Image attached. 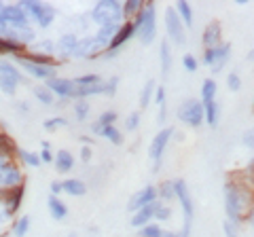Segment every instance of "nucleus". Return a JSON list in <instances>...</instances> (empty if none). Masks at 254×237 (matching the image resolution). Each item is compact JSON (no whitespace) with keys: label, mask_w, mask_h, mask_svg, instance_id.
Masks as SVG:
<instances>
[{"label":"nucleus","mask_w":254,"mask_h":237,"mask_svg":"<svg viewBox=\"0 0 254 237\" xmlns=\"http://www.w3.org/2000/svg\"><path fill=\"white\" fill-rule=\"evenodd\" d=\"M136 17L138 19L133 21V28H136L140 41L144 45H150L157 36V6H155V2L144 4V9H142Z\"/></svg>","instance_id":"f03ea898"},{"label":"nucleus","mask_w":254,"mask_h":237,"mask_svg":"<svg viewBox=\"0 0 254 237\" xmlns=\"http://www.w3.org/2000/svg\"><path fill=\"white\" fill-rule=\"evenodd\" d=\"M170 216H172V210L168 208V205H159L157 212H155V218L161 220V223H163V220H170Z\"/></svg>","instance_id":"49530a36"},{"label":"nucleus","mask_w":254,"mask_h":237,"mask_svg":"<svg viewBox=\"0 0 254 237\" xmlns=\"http://www.w3.org/2000/svg\"><path fill=\"white\" fill-rule=\"evenodd\" d=\"M157 208H159V203H157V201H153V203L144 205V208L138 210L136 214H133V218H131V225H133V227H138V229L146 227L148 220H153V218H155V212H157Z\"/></svg>","instance_id":"a211bd4d"},{"label":"nucleus","mask_w":254,"mask_h":237,"mask_svg":"<svg viewBox=\"0 0 254 237\" xmlns=\"http://www.w3.org/2000/svg\"><path fill=\"white\" fill-rule=\"evenodd\" d=\"M178 117L182 123L190 125V127H199L203 123V104L199 100H187L185 104L180 106Z\"/></svg>","instance_id":"423d86ee"},{"label":"nucleus","mask_w":254,"mask_h":237,"mask_svg":"<svg viewBox=\"0 0 254 237\" xmlns=\"http://www.w3.org/2000/svg\"><path fill=\"white\" fill-rule=\"evenodd\" d=\"M17 78H13V76H4V74H0V89H2L4 93H9V96H13L15 91H17Z\"/></svg>","instance_id":"f704fd0d"},{"label":"nucleus","mask_w":254,"mask_h":237,"mask_svg":"<svg viewBox=\"0 0 254 237\" xmlns=\"http://www.w3.org/2000/svg\"><path fill=\"white\" fill-rule=\"evenodd\" d=\"M244 144L254 151V127H252V129H248V131L244 133Z\"/></svg>","instance_id":"6e6d98bb"},{"label":"nucleus","mask_w":254,"mask_h":237,"mask_svg":"<svg viewBox=\"0 0 254 237\" xmlns=\"http://www.w3.org/2000/svg\"><path fill=\"white\" fill-rule=\"evenodd\" d=\"M161 237H182L180 233H174V231H163Z\"/></svg>","instance_id":"680f3d73"},{"label":"nucleus","mask_w":254,"mask_h":237,"mask_svg":"<svg viewBox=\"0 0 254 237\" xmlns=\"http://www.w3.org/2000/svg\"><path fill=\"white\" fill-rule=\"evenodd\" d=\"M38 157H41V161H45V163H51L53 161V155H51L49 148H43V153L38 155Z\"/></svg>","instance_id":"4d7b16f0"},{"label":"nucleus","mask_w":254,"mask_h":237,"mask_svg":"<svg viewBox=\"0 0 254 237\" xmlns=\"http://www.w3.org/2000/svg\"><path fill=\"white\" fill-rule=\"evenodd\" d=\"M15 151H17V146H15V142L11 136H6V133H0V155L4 157H11Z\"/></svg>","instance_id":"c756f323"},{"label":"nucleus","mask_w":254,"mask_h":237,"mask_svg":"<svg viewBox=\"0 0 254 237\" xmlns=\"http://www.w3.org/2000/svg\"><path fill=\"white\" fill-rule=\"evenodd\" d=\"M159 53H161V72L168 74V72H170V66H172V53H170L168 41L161 43V49H159Z\"/></svg>","instance_id":"2f4dec72"},{"label":"nucleus","mask_w":254,"mask_h":237,"mask_svg":"<svg viewBox=\"0 0 254 237\" xmlns=\"http://www.w3.org/2000/svg\"><path fill=\"white\" fill-rule=\"evenodd\" d=\"M100 133H102L104 138H108V140L113 142V144H117V146H119V144H123V136H121V131H119L115 125H108V127H104Z\"/></svg>","instance_id":"c9c22d12"},{"label":"nucleus","mask_w":254,"mask_h":237,"mask_svg":"<svg viewBox=\"0 0 254 237\" xmlns=\"http://www.w3.org/2000/svg\"><path fill=\"white\" fill-rule=\"evenodd\" d=\"M45 129H55V127H62V125H66V118H62V117H55V118H49V121H45Z\"/></svg>","instance_id":"de8ad7c7"},{"label":"nucleus","mask_w":254,"mask_h":237,"mask_svg":"<svg viewBox=\"0 0 254 237\" xmlns=\"http://www.w3.org/2000/svg\"><path fill=\"white\" fill-rule=\"evenodd\" d=\"M222 231H225L227 237H237V225H233V223H229V220H225V223H222Z\"/></svg>","instance_id":"603ef678"},{"label":"nucleus","mask_w":254,"mask_h":237,"mask_svg":"<svg viewBox=\"0 0 254 237\" xmlns=\"http://www.w3.org/2000/svg\"><path fill=\"white\" fill-rule=\"evenodd\" d=\"M115 121H117V113H115V110H106V113H102L98 117V121L93 123V131L100 133L104 127H108V125H115Z\"/></svg>","instance_id":"bb28decb"},{"label":"nucleus","mask_w":254,"mask_h":237,"mask_svg":"<svg viewBox=\"0 0 254 237\" xmlns=\"http://www.w3.org/2000/svg\"><path fill=\"white\" fill-rule=\"evenodd\" d=\"M76 45H78V38L74 34H64L60 36V41H58V49L62 55H72L74 49H76Z\"/></svg>","instance_id":"b1692460"},{"label":"nucleus","mask_w":254,"mask_h":237,"mask_svg":"<svg viewBox=\"0 0 254 237\" xmlns=\"http://www.w3.org/2000/svg\"><path fill=\"white\" fill-rule=\"evenodd\" d=\"M155 98H157V104H159L157 121L165 123V115H168V108H165V87H157V89H155Z\"/></svg>","instance_id":"c85d7f7f"},{"label":"nucleus","mask_w":254,"mask_h":237,"mask_svg":"<svg viewBox=\"0 0 254 237\" xmlns=\"http://www.w3.org/2000/svg\"><path fill=\"white\" fill-rule=\"evenodd\" d=\"M119 26L117 23H108V26H100L98 34H95V41L100 43V47H110V43H113V38L117 34Z\"/></svg>","instance_id":"aec40b11"},{"label":"nucleus","mask_w":254,"mask_h":237,"mask_svg":"<svg viewBox=\"0 0 254 237\" xmlns=\"http://www.w3.org/2000/svg\"><path fill=\"white\" fill-rule=\"evenodd\" d=\"M21 161L30 165V168H38L41 165V157H38L36 153H30V151H21Z\"/></svg>","instance_id":"79ce46f5"},{"label":"nucleus","mask_w":254,"mask_h":237,"mask_svg":"<svg viewBox=\"0 0 254 237\" xmlns=\"http://www.w3.org/2000/svg\"><path fill=\"white\" fill-rule=\"evenodd\" d=\"M161 227H157V225H146V227H142L140 229V235L142 237H161Z\"/></svg>","instance_id":"c03bdc74"},{"label":"nucleus","mask_w":254,"mask_h":237,"mask_svg":"<svg viewBox=\"0 0 254 237\" xmlns=\"http://www.w3.org/2000/svg\"><path fill=\"white\" fill-rule=\"evenodd\" d=\"M250 223H252V227H254V212H252V216H250Z\"/></svg>","instance_id":"0e129e2a"},{"label":"nucleus","mask_w":254,"mask_h":237,"mask_svg":"<svg viewBox=\"0 0 254 237\" xmlns=\"http://www.w3.org/2000/svg\"><path fill=\"white\" fill-rule=\"evenodd\" d=\"M87 113H89V104H87L85 100H76V104H74V115L78 121H83V118L87 117Z\"/></svg>","instance_id":"37998d69"},{"label":"nucleus","mask_w":254,"mask_h":237,"mask_svg":"<svg viewBox=\"0 0 254 237\" xmlns=\"http://www.w3.org/2000/svg\"><path fill=\"white\" fill-rule=\"evenodd\" d=\"M203 121L208 123L210 127H216L218 125V104H216V100L203 104Z\"/></svg>","instance_id":"393cba45"},{"label":"nucleus","mask_w":254,"mask_h":237,"mask_svg":"<svg viewBox=\"0 0 254 237\" xmlns=\"http://www.w3.org/2000/svg\"><path fill=\"white\" fill-rule=\"evenodd\" d=\"M229 51H231V45L229 43H222L218 47H212V49H205L203 64L214 68V72H220V68L225 66V61L229 59Z\"/></svg>","instance_id":"1a4fd4ad"},{"label":"nucleus","mask_w":254,"mask_h":237,"mask_svg":"<svg viewBox=\"0 0 254 237\" xmlns=\"http://www.w3.org/2000/svg\"><path fill=\"white\" fill-rule=\"evenodd\" d=\"M246 176L250 178V182H252V186H254V161L248 165V170H246Z\"/></svg>","instance_id":"bf43d9fd"},{"label":"nucleus","mask_w":254,"mask_h":237,"mask_svg":"<svg viewBox=\"0 0 254 237\" xmlns=\"http://www.w3.org/2000/svg\"><path fill=\"white\" fill-rule=\"evenodd\" d=\"M174 9H176L178 17H180V21L185 23V26H193V9H190V4L187 2V0H180Z\"/></svg>","instance_id":"a878e982"},{"label":"nucleus","mask_w":254,"mask_h":237,"mask_svg":"<svg viewBox=\"0 0 254 237\" xmlns=\"http://www.w3.org/2000/svg\"><path fill=\"white\" fill-rule=\"evenodd\" d=\"M248 59H254V49H252V51L248 53Z\"/></svg>","instance_id":"e2e57ef3"},{"label":"nucleus","mask_w":254,"mask_h":237,"mask_svg":"<svg viewBox=\"0 0 254 237\" xmlns=\"http://www.w3.org/2000/svg\"><path fill=\"white\" fill-rule=\"evenodd\" d=\"M155 199H157V188H155V186H146V188H142V191H138L136 195L131 197L129 205H127V210L136 214L138 210H142V208H144V205H148V203H153Z\"/></svg>","instance_id":"ddd939ff"},{"label":"nucleus","mask_w":254,"mask_h":237,"mask_svg":"<svg viewBox=\"0 0 254 237\" xmlns=\"http://www.w3.org/2000/svg\"><path fill=\"white\" fill-rule=\"evenodd\" d=\"M165 30H168L170 38L176 45L185 43V23L180 21V17H178V13H176L174 6H168V9H165Z\"/></svg>","instance_id":"9d476101"},{"label":"nucleus","mask_w":254,"mask_h":237,"mask_svg":"<svg viewBox=\"0 0 254 237\" xmlns=\"http://www.w3.org/2000/svg\"><path fill=\"white\" fill-rule=\"evenodd\" d=\"M216 100V83L212 78H205L201 85V104H208V102Z\"/></svg>","instance_id":"cd10ccee"},{"label":"nucleus","mask_w":254,"mask_h":237,"mask_svg":"<svg viewBox=\"0 0 254 237\" xmlns=\"http://www.w3.org/2000/svg\"><path fill=\"white\" fill-rule=\"evenodd\" d=\"M172 136H174V129H172V127H163V129L153 138V142H150L148 155H150V159H153V170H155V172L159 170V165H161V157H163L165 146H168V142H170Z\"/></svg>","instance_id":"0eeeda50"},{"label":"nucleus","mask_w":254,"mask_h":237,"mask_svg":"<svg viewBox=\"0 0 254 237\" xmlns=\"http://www.w3.org/2000/svg\"><path fill=\"white\" fill-rule=\"evenodd\" d=\"M21 184V172L17 165H13L9 159L0 163V186L2 188H13Z\"/></svg>","instance_id":"9b49d317"},{"label":"nucleus","mask_w":254,"mask_h":237,"mask_svg":"<svg viewBox=\"0 0 254 237\" xmlns=\"http://www.w3.org/2000/svg\"><path fill=\"white\" fill-rule=\"evenodd\" d=\"M91 17L98 26H108V23H117L119 19L123 17V11H121V2L117 0H102L93 6L91 11Z\"/></svg>","instance_id":"20e7f679"},{"label":"nucleus","mask_w":254,"mask_h":237,"mask_svg":"<svg viewBox=\"0 0 254 237\" xmlns=\"http://www.w3.org/2000/svg\"><path fill=\"white\" fill-rule=\"evenodd\" d=\"M53 161H55V168H58L60 174H66L72 170V165H74V157L70 155L68 151H60L58 155L53 157Z\"/></svg>","instance_id":"5701e85b"},{"label":"nucleus","mask_w":254,"mask_h":237,"mask_svg":"<svg viewBox=\"0 0 254 237\" xmlns=\"http://www.w3.org/2000/svg\"><path fill=\"white\" fill-rule=\"evenodd\" d=\"M140 125V115L138 113H131L129 115V118L125 121V127H127V131H133Z\"/></svg>","instance_id":"3c124183"},{"label":"nucleus","mask_w":254,"mask_h":237,"mask_svg":"<svg viewBox=\"0 0 254 237\" xmlns=\"http://www.w3.org/2000/svg\"><path fill=\"white\" fill-rule=\"evenodd\" d=\"M155 89H157L155 81H146L144 89H142V93H140V106H142V108H146V106L150 104V100H153V93H155Z\"/></svg>","instance_id":"473e14b6"},{"label":"nucleus","mask_w":254,"mask_h":237,"mask_svg":"<svg viewBox=\"0 0 254 237\" xmlns=\"http://www.w3.org/2000/svg\"><path fill=\"white\" fill-rule=\"evenodd\" d=\"M174 193L178 197V203L185 216V227H182V237H190V227H193V199H190L189 186L185 180H174Z\"/></svg>","instance_id":"7ed1b4c3"},{"label":"nucleus","mask_w":254,"mask_h":237,"mask_svg":"<svg viewBox=\"0 0 254 237\" xmlns=\"http://www.w3.org/2000/svg\"><path fill=\"white\" fill-rule=\"evenodd\" d=\"M227 85H229V89H231V91H240L242 89V78H240V74H237V72H229Z\"/></svg>","instance_id":"a18cd8bd"},{"label":"nucleus","mask_w":254,"mask_h":237,"mask_svg":"<svg viewBox=\"0 0 254 237\" xmlns=\"http://www.w3.org/2000/svg\"><path fill=\"white\" fill-rule=\"evenodd\" d=\"M2 23L6 28L23 30V28H28V13L23 11L19 4H4V9H2Z\"/></svg>","instance_id":"6e6552de"},{"label":"nucleus","mask_w":254,"mask_h":237,"mask_svg":"<svg viewBox=\"0 0 254 237\" xmlns=\"http://www.w3.org/2000/svg\"><path fill=\"white\" fill-rule=\"evenodd\" d=\"M21 49H23V45L13 43V41H9V38H0V53H15L19 58Z\"/></svg>","instance_id":"72a5a7b5"},{"label":"nucleus","mask_w":254,"mask_h":237,"mask_svg":"<svg viewBox=\"0 0 254 237\" xmlns=\"http://www.w3.org/2000/svg\"><path fill=\"white\" fill-rule=\"evenodd\" d=\"M2 161H6V159H4V157H2V155H0V163H2Z\"/></svg>","instance_id":"69168bd1"},{"label":"nucleus","mask_w":254,"mask_h":237,"mask_svg":"<svg viewBox=\"0 0 254 237\" xmlns=\"http://www.w3.org/2000/svg\"><path fill=\"white\" fill-rule=\"evenodd\" d=\"M45 87L53 93V96H60V98H74V89H76L74 81H70V78H60V76L49 78Z\"/></svg>","instance_id":"f8f14e48"},{"label":"nucleus","mask_w":254,"mask_h":237,"mask_svg":"<svg viewBox=\"0 0 254 237\" xmlns=\"http://www.w3.org/2000/svg\"><path fill=\"white\" fill-rule=\"evenodd\" d=\"M28 231H30V218L28 216H21L17 223H15L13 233H15V237H26Z\"/></svg>","instance_id":"e433bc0d"},{"label":"nucleus","mask_w":254,"mask_h":237,"mask_svg":"<svg viewBox=\"0 0 254 237\" xmlns=\"http://www.w3.org/2000/svg\"><path fill=\"white\" fill-rule=\"evenodd\" d=\"M98 83H100L98 74H83V76H76V81H74L76 87H89V85H98Z\"/></svg>","instance_id":"a19ab883"},{"label":"nucleus","mask_w":254,"mask_h":237,"mask_svg":"<svg viewBox=\"0 0 254 237\" xmlns=\"http://www.w3.org/2000/svg\"><path fill=\"white\" fill-rule=\"evenodd\" d=\"M51 193L53 197H58V193H62V182H51Z\"/></svg>","instance_id":"052dcab7"},{"label":"nucleus","mask_w":254,"mask_h":237,"mask_svg":"<svg viewBox=\"0 0 254 237\" xmlns=\"http://www.w3.org/2000/svg\"><path fill=\"white\" fill-rule=\"evenodd\" d=\"M19 64L28 70V72L32 76L36 78H43V81H49V78H53V66H43V64H36V61H32L28 58H23V55H19Z\"/></svg>","instance_id":"4468645a"},{"label":"nucleus","mask_w":254,"mask_h":237,"mask_svg":"<svg viewBox=\"0 0 254 237\" xmlns=\"http://www.w3.org/2000/svg\"><path fill=\"white\" fill-rule=\"evenodd\" d=\"M62 191L68 193V195H72V197H81V195L87 193V186H85L83 180L68 178V180H64V182H62Z\"/></svg>","instance_id":"4be33fe9"},{"label":"nucleus","mask_w":254,"mask_h":237,"mask_svg":"<svg viewBox=\"0 0 254 237\" xmlns=\"http://www.w3.org/2000/svg\"><path fill=\"white\" fill-rule=\"evenodd\" d=\"M47 203H49V214H51L53 220H64V218L68 216V208H66V203H64L60 197H53L51 195Z\"/></svg>","instance_id":"412c9836"},{"label":"nucleus","mask_w":254,"mask_h":237,"mask_svg":"<svg viewBox=\"0 0 254 237\" xmlns=\"http://www.w3.org/2000/svg\"><path fill=\"white\" fill-rule=\"evenodd\" d=\"M36 49H38V51H47V55L51 58V53H53V49H55V45H53L51 41H43V43H38V45H36Z\"/></svg>","instance_id":"5fc2aeb1"},{"label":"nucleus","mask_w":254,"mask_h":237,"mask_svg":"<svg viewBox=\"0 0 254 237\" xmlns=\"http://www.w3.org/2000/svg\"><path fill=\"white\" fill-rule=\"evenodd\" d=\"M182 66H185V70H189V72H195L197 70V59L193 58V55H185V58H182Z\"/></svg>","instance_id":"8fccbe9b"},{"label":"nucleus","mask_w":254,"mask_h":237,"mask_svg":"<svg viewBox=\"0 0 254 237\" xmlns=\"http://www.w3.org/2000/svg\"><path fill=\"white\" fill-rule=\"evenodd\" d=\"M34 96L38 102H43V104H53V93L47 89V87H34Z\"/></svg>","instance_id":"4c0bfd02"},{"label":"nucleus","mask_w":254,"mask_h":237,"mask_svg":"<svg viewBox=\"0 0 254 237\" xmlns=\"http://www.w3.org/2000/svg\"><path fill=\"white\" fill-rule=\"evenodd\" d=\"M0 74H4V76H13V78H17V81H21V74L17 72V68H15L13 64H9L6 59H0Z\"/></svg>","instance_id":"58836bf2"},{"label":"nucleus","mask_w":254,"mask_h":237,"mask_svg":"<svg viewBox=\"0 0 254 237\" xmlns=\"http://www.w3.org/2000/svg\"><path fill=\"white\" fill-rule=\"evenodd\" d=\"M81 159H83V161H89V159H91V148H89V146H85L83 151H81Z\"/></svg>","instance_id":"13d9d810"},{"label":"nucleus","mask_w":254,"mask_h":237,"mask_svg":"<svg viewBox=\"0 0 254 237\" xmlns=\"http://www.w3.org/2000/svg\"><path fill=\"white\" fill-rule=\"evenodd\" d=\"M6 218H9V214H6V188H4V191H0V223Z\"/></svg>","instance_id":"09e8293b"},{"label":"nucleus","mask_w":254,"mask_h":237,"mask_svg":"<svg viewBox=\"0 0 254 237\" xmlns=\"http://www.w3.org/2000/svg\"><path fill=\"white\" fill-rule=\"evenodd\" d=\"M220 36H222V28H220V21H210L203 30V45L205 49H212V47H218L220 45Z\"/></svg>","instance_id":"f3484780"},{"label":"nucleus","mask_w":254,"mask_h":237,"mask_svg":"<svg viewBox=\"0 0 254 237\" xmlns=\"http://www.w3.org/2000/svg\"><path fill=\"white\" fill-rule=\"evenodd\" d=\"M19 6L26 13H30L32 17L38 21V26H41V28L51 26V21L55 19V9H53V6H49V4L36 2V0H23V2H19Z\"/></svg>","instance_id":"39448f33"},{"label":"nucleus","mask_w":254,"mask_h":237,"mask_svg":"<svg viewBox=\"0 0 254 237\" xmlns=\"http://www.w3.org/2000/svg\"><path fill=\"white\" fill-rule=\"evenodd\" d=\"M248 197L244 195L242 186H237L235 182L225 184V212L227 220L233 225H240V220L244 218V210L248 208Z\"/></svg>","instance_id":"f257e3e1"},{"label":"nucleus","mask_w":254,"mask_h":237,"mask_svg":"<svg viewBox=\"0 0 254 237\" xmlns=\"http://www.w3.org/2000/svg\"><path fill=\"white\" fill-rule=\"evenodd\" d=\"M133 32H136V28H133V21H127V23H123V26H119L117 34H115V38H113V43H110V49L117 51L119 47H121V45L127 41V38L133 36Z\"/></svg>","instance_id":"6ab92c4d"},{"label":"nucleus","mask_w":254,"mask_h":237,"mask_svg":"<svg viewBox=\"0 0 254 237\" xmlns=\"http://www.w3.org/2000/svg\"><path fill=\"white\" fill-rule=\"evenodd\" d=\"M157 195L161 197V199H172V197H176V193H174V180H165V182L159 186Z\"/></svg>","instance_id":"ea45409f"},{"label":"nucleus","mask_w":254,"mask_h":237,"mask_svg":"<svg viewBox=\"0 0 254 237\" xmlns=\"http://www.w3.org/2000/svg\"><path fill=\"white\" fill-rule=\"evenodd\" d=\"M23 193H26V186H23V184L13 186V188H6V214H9V216L17 214V210L21 208Z\"/></svg>","instance_id":"dca6fc26"},{"label":"nucleus","mask_w":254,"mask_h":237,"mask_svg":"<svg viewBox=\"0 0 254 237\" xmlns=\"http://www.w3.org/2000/svg\"><path fill=\"white\" fill-rule=\"evenodd\" d=\"M117 85H119V76H113L106 83V96H115V93H117Z\"/></svg>","instance_id":"864d4df0"},{"label":"nucleus","mask_w":254,"mask_h":237,"mask_svg":"<svg viewBox=\"0 0 254 237\" xmlns=\"http://www.w3.org/2000/svg\"><path fill=\"white\" fill-rule=\"evenodd\" d=\"M142 9H144V2L142 0H127L125 4H121V11L125 17H133V15H138Z\"/></svg>","instance_id":"7c9ffc66"},{"label":"nucleus","mask_w":254,"mask_h":237,"mask_svg":"<svg viewBox=\"0 0 254 237\" xmlns=\"http://www.w3.org/2000/svg\"><path fill=\"white\" fill-rule=\"evenodd\" d=\"M102 49L100 43L95 41V36H87V38H78V45L74 49V58H93L95 53Z\"/></svg>","instance_id":"2eb2a0df"}]
</instances>
